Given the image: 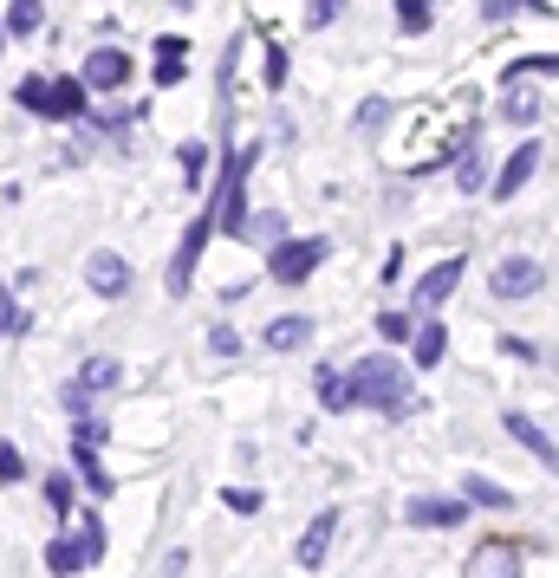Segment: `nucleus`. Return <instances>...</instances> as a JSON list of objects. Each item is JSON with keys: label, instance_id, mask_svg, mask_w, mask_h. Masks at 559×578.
Instances as JSON below:
<instances>
[{"label": "nucleus", "instance_id": "nucleus-22", "mask_svg": "<svg viewBox=\"0 0 559 578\" xmlns=\"http://www.w3.org/2000/svg\"><path fill=\"white\" fill-rule=\"evenodd\" d=\"M39 20H46V0H13V13H7V26L26 39V33H39Z\"/></svg>", "mask_w": 559, "mask_h": 578}, {"label": "nucleus", "instance_id": "nucleus-32", "mask_svg": "<svg viewBox=\"0 0 559 578\" xmlns=\"http://www.w3.org/2000/svg\"><path fill=\"white\" fill-rule=\"evenodd\" d=\"M46 501H52L59 514H72V481H65V475H52V481H46Z\"/></svg>", "mask_w": 559, "mask_h": 578}, {"label": "nucleus", "instance_id": "nucleus-39", "mask_svg": "<svg viewBox=\"0 0 559 578\" xmlns=\"http://www.w3.org/2000/svg\"><path fill=\"white\" fill-rule=\"evenodd\" d=\"M514 7H521V0H488V7H482V13H488V20H508V13H514Z\"/></svg>", "mask_w": 559, "mask_h": 578}, {"label": "nucleus", "instance_id": "nucleus-26", "mask_svg": "<svg viewBox=\"0 0 559 578\" xmlns=\"http://www.w3.org/2000/svg\"><path fill=\"white\" fill-rule=\"evenodd\" d=\"M26 332V306H13V293L0 286V338H20Z\"/></svg>", "mask_w": 559, "mask_h": 578}, {"label": "nucleus", "instance_id": "nucleus-29", "mask_svg": "<svg viewBox=\"0 0 559 578\" xmlns=\"http://www.w3.org/2000/svg\"><path fill=\"white\" fill-rule=\"evenodd\" d=\"M0 481H26V455L13 442H0Z\"/></svg>", "mask_w": 559, "mask_h": 578}, {"label": "nucleus", "instance_id": "nucleus-3", "mask_svg": "<svg viewBox=\"0 0 559 578\" xmlns=\"http://www.w3.org/2000/svg\"><path fill=\"white\" fill-rule=\"evenodd\" d=\"M488 286H495V299H534V293L547 286V267H541V260H528V254H514V260H501V267H495V280H488Z\"/></svg>", "mask_w": 559, "mask_h": 578}, {"label": "nucleus", "instance_id": "nucleus-10", "mask_svg": "<svg viewBox=\"0 0 559 578\" xmlns=\"http://www.w3.org/2000/svg\"><path fill=\"white\" fill-rule=\"evenodd\" d=\"M332 534H339V514L326 508V514H319V521H313V527L300 534V547H293V560H300V566H319V560H326V547H332Z\"/></svg>", "mask_w": 559, "mask_h": 578}, {"label": "nucleus", "instance_id": "nucleus-37", "mask_svg": "<svg viewBox=\"0 0 559 578\" xmlns=\"http://www.w3.org/2000/svg\"><path fill=\"white\" fill-rule=\"evenodd\" d=\"M104 436H111V429H104V423H98V416H78V442H91V449H98V442H104Z\"/></svg>", "mask_w": 559, "mask_h": 578}, {"label": "nucleus", "instance_id": "nucleus-38", "mask_svg": "<svg viewBox=\"0 0 559 578\" xmlns=\"http://www.w3.org/2000/svg\"><path fill=\"white\" fill-rule=\"evenodd\" d=\"M228 508H234V514H254V508H261V494H254V488H228Z\"/></svg>", "mask_w": 559, "mask_h": 578}, {"label": "nucleus", "instance_id": "nucleus-16", "mask_svg": "<svg viewBox=\"0 0 559 578\" xmlns=\"http://www.w3.org/2000/svg\"><path fill=\"white\" fill-rule=\"evenodd\" d=\"M508 429H514V442H521V449H534V455L554 468V442H547V429H541L534 416H521V410H514V416H508Z\"/></svg>", "mask_w": 559, "mask_h": 578}, {"label": "nucleus", "instance_id": "nucleus-2", "mask_svg": "<svg viewBox=\"0 0 559 578\" xmlns=\"http://www.w3.org/2000/svg\"><path fill=\"white\" fill-rule=\"evenodd\" d=\"M319 260H326V241H319V234H306V241H287V234H280V241H274V280H287V286H300Z\"/></svg>", "mask_w": 559, "mask_h": 578}, {"label": "nucleus", "instance_id": "nucleus-20", "mask_svg": "<svg viewBox=\"0 0 559 578\" xmlns=\"http://www.w3.org/2000/svg\"><path fill=\"white\" fill-rule=\"evenodd\" d=\"M241 234H254V241H267V247H274V241L287 234V215H241Z\"/></svg>", "mask_w": 559, "mask_h": 578}, {"label": "nucleus", "instance_id": "nucleus-19", "mask_svg": "<svg viewBox=\"0 0 559 578\" xmlns=\"http://www.w3.org/2000/svg\"><path fill=\"white\" fill-rule=\"evenodd\" d=\"M72 462H78V475H85V488H91V494H111V488H117V481L98 468V449H91V442H78V449H72Z\"/></svg>", "mask_w": 559, "mask_h": 578}, {"label": "nucleus", "instance_id": "nucleus-7", "mask_svg": "<svg viewBox=\"0 0 559 578\" xmlns=\"http://www.w3.org/2000/svg\"><path fill=\"white\" fill-rule=\"evenodd\" d=\"M46 117L78 124V117H85V78H52V85H46Z\"/></svg>", "mask_w": 559, "mask_h": 578}, {"label": "nucleus", "instance_id": "nucleus-33", "mask_svg": "<svg viewBox=\"0 0 559 578\" xmlns=\"http://www.w3.org/2000/svg\"><path fill=\"white\" fill-rule=\"evenodd\" d=\"M469 501H482V508H514V494H501V488H482V481H469Z\"/></svg>", "mask_w": 559, "mask_h": 578}, {"label": "nucleus", "instance_id": "nucleus-34", "mask_svg": "<svg viewBox=\"0 0 559 578\" xmlns=\"http://www.w3.org/2000/svg\"><path fill=\"white\" fill-rule=\"evenodd\" d=\"M20 104H26V111H39V117H46V85H39V78H26V85H20Z\"/></svg>", "mask_w": 559, "mask_h": 578}, {"label": "nucleus", "instance_id": "nucleus-6", "mask_svg": "<svg viewBox=\"0 0 559 578\" xmlns=\"http://www.w3.org/2000/svg\"><path fill=\"white\" fill-rule=\"evenodd\" d=\"M462 273H469V267H462V254L436 260V267H430V273L417 280V312H436V306H443V299L456 293V280H462Z\"/></svg>", "mask_w": 559, "mask_h": 578}, {"label": "nucleus", "instance_id": "nucleus-24", "mask_svg": "<svg viewBox=\"0 0 559 578\" xmlns=\"http://www.w3.org/2000/svg\"><path fill=\"white\" fill-rule=\"evenodd\" d=\"M46 566H52V573H78V566H85L78 540H52V547H46Z\"/></svg>", "mask_w": 559, "mask_h": 578}, {"label": "nucleus", "instance_id": "nucleus-11", "mask_svg": "<svg viewBox=\"0 0 559 578\" xmlns=\"http://www.w3.org/2000/svg\"><path fill=\"white\" fill-rule=\"evenodd\" d=\"M261 338H267V351H300V345L313 338V319H306V312H287V319H274Z\"/></svg>", "mask_w": 559, "mask_h": 578}, {"label": "nucleus", "instance_id": "nucleus-17", "mask_svg": "<svg viewBox=\"0 0 559 578\" xmlns=\"http://www.w3.org/2000/svg\"><path fill=\"white\" fill-rule=\"evenodd\" d=\"M313 390H319V403H326V410H352V403H358L345 371H319V384H313Z\"/></svg>", "mask_w": 559, "mask_h": 578}, {"label": "nucleus", "instance_id": "nucleus-18", "mask_svg": "<svg viewBox=\"0 0 559 578\" xmlns=\"http://www.w3.org/2000/svg\"><path fill=\"white\" fill-rule=\"evenodd\" d=\"M117 377H124V364H117V358H91V364L78 371V384H85L91 397H98V390H117Z\"/></svg>", "mask_w": 559, "mask_h": 578}, {"label": "nucleus", "instance_id": "nucleus-8", "mask_svg": "<svg viewBox=\"0 0 559 578\" xmlns=\"http://www.w3.org/2000/svg\"><path fill=\"white\" fill-rule=\"evenodd\" d=\"M534 169H541V143H521V150H514V156H508V169H501V176H495V195H501V202H508V195H521V189H528V176H534Z\"/></svg>", "mask_w": 559, "mask_h": 578}, {"label": "nucleus", "instance_id": "nucleus-14", "mask_svg": "<svg viewBox=\"0 0 559 578\" xmlns=\"http://www.w3.org/2000/svg\"><path fill=\"white\" fill-rule=\"evenodd\" d=\"M182 59H189V39H169V33H163V39H156V85H176V78L189 72Z\"/></svg>", "mask_w": 559, "mask_h": 578}, {"label": "nucleus", "instance_id": "nucleus-28", "mask_svg": "<svg viewBox=\"0 0 559 578\" xmlns=\"http://www.w3.org/2000/svg\"><path fill=\"white\" fill-rule=\"evenodd\" d=\"M202 163H208V150H202V143H182V182H189V189L202 182Z\"/></svg>", "mask_w": 559, "mask_h": 578}, {"label": "nucleus", "instance_id": "nucleus-12", "mask_svg": "<svg viewBox=\"0 0 559 578\" xmlns=\"http://www.w3.org/2000/svg\"><path fill=\"white\" fill-rule=\"evenodd\" d=\"M410 345H417V364H423V371H436V364H443V351H449V332L436 325V312H430V325H410Z\"/></svg>", "mask_w": 559, "mask_h": 578}, {"label": "nucleus", "instance_id": "nucleus-1", "mask_svg": "<svg viewBox=\"0 0 559 578\" xmlns=\"http://www.w3.org/2000/svg\"><path fill=\"white\" fill-rule=\"evenodd\" d=\"M352 377V397L358 403H371V410H391V416H404L410 410V377H404V364L397 358H365L358 371H345Z\"/></svg>", "mask_w": 559, "mask_h": 578}, {"label": "nucleus", "instance_id": "nucleus-21", "mask_svg": "<svg viewBox=\"0 0 559 578\" xmlns=\"http://www.w3.org/2000/svg\"><path fill=\"white\" fill-rule=\"evenodd\" d=\"M78 553H85V566H91V560H104V521H98V514H85V521H78Z\"/></svg>", "mask_w": 559, "mask_h": 578}, {"label": "nucleus", "instance_id": "nucleus-4", "mask_svg": "<svg viewBox=\"0 0 559 578\" xmlns=\"http://www.w3.org/2000/svg\"><path fill=\"white\" fill-rule=\"evenodd\" d=\"M85 280H91L98 299H124V293H130V260L111 254V247H98V254L85 260Z\"/></svg>", "mask_w": 559, "mask_h": 578}, {"label": "nucleus", "instance_id": "nucleus-23", "mask_svg": "<svg viewBox=\"0 0 559 578\" xmlns=\"http://www.w3.org/2000/svg\"><path fill=\"white\" fill-rule=\"evenodd\" d=\"M430 20H436L430 0H397V26H404V33H430Z\"/></svg>", "mask_w": 559, "mask_h": 578}, {"label": "nucleus", "instance_id": "nucleus-9", "mask_svg": "<svg viewBox=\"0 0 559 578\" xmlns=\"http://www.w3.org/2000/svg\"><path fill=\"white\" fill-rule=\"evenodd\" d=\"M404 514H410V527H462L469 501H430V494H423V501H410Z\"/></svg>", "mask_w": 559, "mask_h": 578}, {"label": "nucleus", "instance_id": "nucleus-25", "mask_svg": "<svg viewBox=\"0 0 559 578\" xmlns=\"http://www.w3.org/2000/svg\"><path fill=\"white\" fill-rule=\"evenodd\" d=\"M456 189H469V195L482 189V150H475V143H462V169H456Z\"/></svg>", "mask_w": 559, "mask_h": 578}, {"label": "nucleus", "instance_id": "nucleus-31", "mask_svg": "<svg viewBox=\"0 0 559 578\" xmlns=\"http://www.w3.org/2000/svg\"><path fill=\"white\" fill-rule=\"evenodd\" d=\"M378 332H384L391 345H404V338H410V319H404V312H384V319H378Z\"/></svg>", "mask_w": 559, "mask_h": 578}, {"label": "nucleus", "instance_id": "nucleus-36", "mask_svg": "<svg viewBox=\"0 0 559 578\" xmlns=\"http://www.w3.org/2000/svg\"><path fill=\"white\" fill-rule=\"evenodd\" d=\"M208 351H221V358H234V351H241V338H234L228 325H215V332H208Z\"/></svg>", "mask_w": 559, "mask_h": 578}, {"label": "nucleus", "instance_id": "nucleus-5", "mask_svg": "<svg viewBox=\"0 0 559 578\" xmlns=\"http://www.w3.org/2000/svg\"><path fill=\"white\" fill-rule=\"evenodd\" d=\"M124 78H130V52L124 46H98L85 59V91H117Z\"/></svg>", "mask_w": 559, "mask_h": 578}, {"label": "nucleus", "instance_id": "nucleus-35", "mask_svg": "<svg viewBox=\"0 0 559 578\" xmlns=\"http://www.w3.org/2000/svg\"><path fill=\"white\" fill-rule=\"evenodd\" d=\"M384 117H391V104H384V98H371V104H365V111H358V130H378V124H384Z\"/></svg>", "mask_w": 559, "mask_h": 578}, {"label": "nucleus", "instance_id": "nucleus-15", "mask_svg": "<svg viewBox=\"0 0 559 578\" xmlns=\"http://www.w3.org/2000/svg\"><path fill=\"white\" fill-rule=\"evenodd\" d=\"M534 117H541V91L514 72V78H508V124H534Z\"/></svg>", "mask_w": 559, "mask_h": 578}, {"label": "nucleus", "instance_id": "nucleus-30", "mask_svg": "<svg viewBox=\"0 0 559 578\" xmlns=\"http://www.w3.org/2000/svg\"><path fill=\"white\" fill-rule=\"evenodd\" d=\"M339 13H345V0H313V7H306V26H332Z\"/></svg>", "mask_w": 559, "mask_h": 578}, {"label": "nucleus", "instance_id": "nucleus-13", "mask_svg": "<svg viewBox=\"0 0 559 578\" xmlns=\"http://www.w3.org/2000/svg\"><path fill=\"white\" fill-rule=\"evenodd\" d=\"M521 566H528V560H521L514 547H482V553L469 560V573H475V578H514Z\"/></svg>", "mask_w": 559, "mask_h": 578}, {"label": "nucleus", "instance_id": "nucleus-27", "mask_svg": "<svg viewBox=\"0 0 559 578\" xmlns=\"http://www.w3.org/2000/svg\"><path fill=\"white\" fill-rule=\"evenodd\" d=\"M261 78H267V91H280V85H287V52H280V46H267V65H261Z\"/></svg>", "mask_w": 559, "mask_h": 578}]
</instances>
